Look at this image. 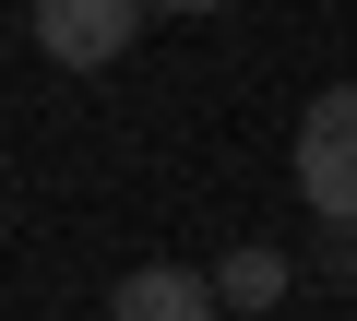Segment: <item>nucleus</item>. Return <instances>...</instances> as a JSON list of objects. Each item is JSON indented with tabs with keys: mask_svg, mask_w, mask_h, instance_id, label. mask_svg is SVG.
Wrapping results in <instances>:
<instances>
[{
	"mask_svg": "<svg viewBox=\"0 0 357 321\" xmlns=\"http://www.w3.org/2000/svg\"><path fill=\"white\" fill-rule=\"evenodd\" d=\"M298 203L321 226H357V84H321L298 119Z\"/></svg>",
	"mask_w": 357,
	"mask_h": 321,
	"instance_id": "1",
	"label": "nucleus"
},
{
	"mask_svg": "<svg viewBox=\"0 0 357 321\" xmlns=\"http://www.w3.org/2000/svg\"><path fill=\"white\" fill-rule=\"evenodd\" d=\"M286 285H298V262H286L274 238H250V250H227V262H215V297H227V309H250V321H262Z\"/></svg>",
	"mask_w": 357,
	"mask_h": 321,
	"instance_id": "4",
	"label": "nucleus"
},
{
	"mask_svg": "<svg viewBox=\"0 0 357 321\" xmlns=\"http://www.w3.org/2000/svg\"><path fill=\"white\" fill-rule=\"evenodd\" d=\"M227 297H215V274H191V262H131L119 285H107V321H215Z\"/></svg>",
	"mask_w": 357,
	"mask_h": 321,
	"instance_id": "3",
	"label": "nucleus"
},
{
	"mask_svg": "<svg viewBox=\"0 0 357 321\" xmlns=\"http://www.w3.org/2000/svg\"><path fill=\"white\" fill-rule=\"evenodd\" d=\"M155 13H227V0H155Z\"/></svg>",
	"mask_w": 357,
	"mask_h": 321,
	"instance_id": "5",
	"label": "nucleus"
},
{
	"mask_svg": "<svg viewBox=\"0 0 357 321\" xmlns=\"http://www.w3.org/2000/svg\"><path fill=\"white\" fill-rule=\"evenodd\" d=\"M155 0H24V36L60 60V72H107L131 36H143Z\"/></svg>",
	"mask_w": 357,
	"mask_h": 321,
	"instance_id": "2",
	"label": "nucleus"
}]
</instances>
